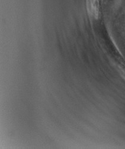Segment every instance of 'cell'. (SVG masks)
Segmentation results:
<instances>
[{
    "instance_id": "6da1fadb",
    "label": "cell",
    "mask_w": 125,
    "mask_h": 149,
    "mask_svg": "<svg viewBox=\"0 0 125 149\" xmlns=\"http://www.w3.org/2000/svg\"><path fill=\"white\" fill-rule=\"evenodd\" d=\"M88 12L93 17L97 18L98 16V0H88Z\"/></svg>"
}]
</instances>
